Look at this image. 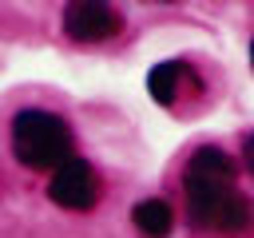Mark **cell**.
Instances as JSON below:
<instances>
[{"label": "cell", "instance_id": "obj_1", "mask_svg": "<svg viewBox=\"0 0 254 238\" xmlns=\"http://www.w3.org/2000/svg\"><path fill=\"white\" fill-rule=\"evenodd\" d=\"M183 194H187V214L198 230L242 234L250 222V206L238 190V167L214 143L190 151L183 167Z\"/></svg>", "mask_w": 254, "mask_h": 238}, {"label": "cell", "instance_id": "obj_2", "mask_svg": "<svg viewBox=\"0 0 254 238\" xmlns=\"http://www.w3.org/2000/svg\"><path fill=\"white\" fill-rule=\"evenodd\" d=\"M12 155L32 171H56L71 159V131L44 107H24L12 119Z\"/></svg>", "mask_w": 254, "mask_h": 238}, {"label": "cell", "instance_id": "obj_3", "mask_svg": "<svg viewBox=\"0 0 254 238\" xmlns=\"http://www.w3.org/2000/svg\"><path fill=\"white\" fill-rule=\"evenodd\" d=\"M103 194V178L95 175V167L87 159H67L64 167L52 171V182H48V198L64 210H91Z\"/></svg>", "mask_w": 254, "mask_h": 238}, {"label": "cell", "instance_id": "obj_4", "mask_svg": "<svg viewBox=\"0 0 254 238\" xmlns=\"http://www.w3.org/2000/svg\"><path fill=\"white\" fill-rule=\"evenodd\" d=\"M64 36L75 40V44H107L111 36H119L123 20L111 4L103 0H75L64 8Z\"/></svg>", "mask_w": 254, "mask_h": 238}, {"label": "cell", "instance_id": "obj_5", "mask_svg": "<svg viewBox=\"0 0 254 238\" xmlns=\"http://www.w3.org/2000/svg\"><path fill=\"white\" fill-rule=\"evenodd\" d=\"M131 222L143 238H167L175 230V210H171L167 198H143V202H135Z\"/></svg>", "mask_w": 254, "mask_h": 238}, {"label": "cell", "instance_id": "obj_6", "mask_svg": "<svg viewBox=\"0 0 254 238\" xmlns=\"http://www.w3.org/2000/svg\"><path fill=\"white\" fill-rule=\"evenodd\" d=\"M183 79H187V63L183 60H163V63H155L147 71V95L159 107H171L175 95H179V87H183Z\"/></svg>", "mask_w": 254, "mask_h": 238}]
</instances>
